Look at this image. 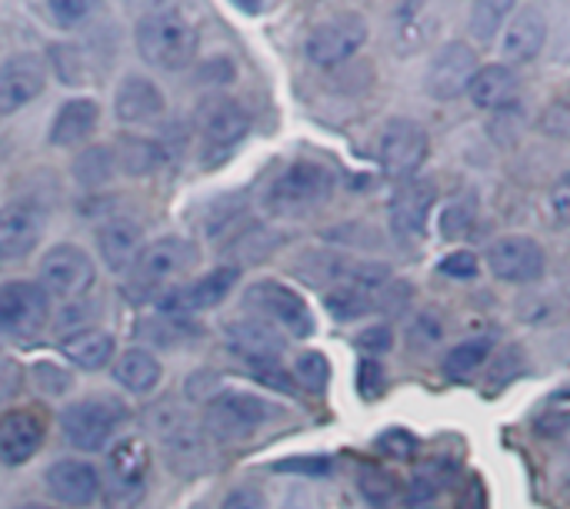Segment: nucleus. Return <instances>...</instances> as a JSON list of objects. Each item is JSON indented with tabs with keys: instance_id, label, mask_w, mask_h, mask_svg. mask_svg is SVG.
<instances>
[{
	"instance_id": "obj_6",
	"label": "nucleus",
	"mask_w": 570,
	"mask_h": 509,
	"mask_svg": "<svg viewBox=\"0 0 570 509\" xmlns=\"http://www.w3.org/2000/svg\"><path fill=\"white\" fill-rule=\"evenodd\" d=\"M274 417V407L254 393H220L210 400L207 407V430L214 440L220 443H230V440H244L250 437L254 430H261L267 420Z\"/></svg>"
},
{
	"instance_id": "obj_16",
	"label": "nucleus",
	"mask_w": 570,
	"mask_h": 509,
	"mask_svg": "<svg viewBox=\"0 0 570 509\" xmlns=\"http://www.w3.org/2000/svg\"><path fill=\"white\" fill-rule=\"evenodd\" d=\"M150 470V450L137 437H124L107 453V490L117 500H137Z\"/></svg>"
},
{
	"instance_id": "obj_5",
	"label": "nucleus",
	"mask_w": 570,
	"mask_h": 509,
	"mask_svg": "<svg viewBox=\"0 0 570 509\" xmlns=\"http://www.w3.org/2000/svg\"><path fill=\"white\" fill-rule=\"evenodd\" d=\"M124 420H127V410H124L120 400H114V397H87V400L70 403L60 413V430H63L70 447H77L83 453H97L114 440V433L120 430Z\"/></svg>"
},
{
	"instance_id": "obj_8",
	"label": "nucleus",
	"mask_w": 570,
	"mask_h": 509,
	"mask_svg": "<svg viewBox=\"0 0 570 509\" xmlns=\"http://www.w3.org/2000/svg\"><path fill=\"white\" fill-rule=\"evenodd\" d=\"M244 307L254 310L264 323L271 320V323L284 327V330L294 333V337H311V330H314V317H311L304 297L294 293L291 287L277 283V280H261V283H254V287L244 293Z\"/></svg>"
},
{
	"instance_id": "obj_17",
	"label": "nucleus",
	"mask_w": 570,
	"mask_h": 509,
	"mask_svg": "<svg viewBox=\"0 0 570 509\" xmlns=\"http://www.w3.org/2000/svg\"><path fill=\"white\" fill-rule=\"evenodd\" d=\"M250 117L230 97H210L197 110V130L210 147H234L247 137Z\"/></svg>"
},
{
	"instance_id": "obj_19",
	"label": "nucleus",
	"mask_w": 570,
	"mask_h": 509,
	"mask_svg": "<svg viewBox=\"0 0 570 509\" xmlns=\"http://www.w3.org/2000/svg\"><path fill=\"white\" fill-rule=\"evenodd\" d=\"M167 100H164V90L150 80V77H140V73H130L120 80L117 93H114V113L120 123H154L160 113H164Z\"/></svg>"
},
{
	"instance_id": "obj_37",
	"label": "nucleus",
	"mask_w": 570,
	"mask_h": 509,
	"mask_svg": "<svg viewBox=\"0 0 570 509\" xmlns=\"http://www.w3.org/2000/svg\"><path fill=\"white\" fill-rule=\"evenodd\" d=\"M124 150L127 153H117V157H120V167L127 173H147L160 160V150L154 143H147V140H124Z\"/></svg>"
},
{
	"instance_id": "obj_25",
	"label": "nucleus",
	"mask_w": 570,
	"mask_h": 509,
	"mask_svg": "<svg viewBox=\"0 0 570 509\" xmlns=\"http://www.w3.org/2000/svg\"><path fill=\"white\" fill-rule=\"evenodd\" d=\"M97 247H100L104 263L120 273V270L134 267V260L140 257V250H144V227L134 223V220H110V223L100 227Z\"/></svg>"
},
{
	"instance_id": "obj_7",
	"label": "nucleus",
	"mask_w": 570,
	"mask_h": 509,
	"mask_svg": "<svg viewBox=\"0 0 570 509\" xmlns=\"http://www.w3.org/2000/svg\"><path fill=\"white\" fill-rule=\"evenodd\" d=\"M94 287V260L73 247L57 243L40 260V290L53 300H77Z\"/></svg>"
},
{
	"instance_id": "obj_1",
	"label": "nucleus",
	"mask_w": 570,
	"mask_h": 509,
	"mask_svg": "<svg viewBox=\"0 0 570 509\" xmlns=\"http://www.w3.org/2000/svg\"><path fill=\"white\" fill-rule=\"evenodd\" d=\"M197 23L170 3L150 7L137 20V50L157 70H184L197 53Z\"/></svg>"
},
{
	"instance_id": "obj_28",
	"label": "nucleus",
	"mask_w": 570,
	"mask_h": 509,
	"mask_svg": "<svg viewBox=\"0 0 570 509\" xmlns=\"http://www.w3.org/2000/svg\"><path fill=\"white\" fill-rule=\"evenodd\" d=\"M60 353L80 370H104L114 360V337L107 330H77L60 340Z\"/></svg>"
},
{
	"instance_id": "obj_47",
	"label": "nucleus",
	"mask_w": 570,
	"mask_h": 509,
	"mask_svg": "<svg viewBox=\"0 0 570 509\" xmlns=\"http://www.w3.org/2000/svg\"><path fill=\"white\" fill-rule=\"evenodd\" d=\"M220 509H264V500H261L257 493H250V490H237V493H230V497L224 500V507Z\"/></svg>"
},
{
	"instance_id": "obj_48",
	"label": "nucleus",
	"mask_w": 570,
	"mask_h": 509,
	"mask_svg": "<svg viewBox=\"0 0 570 509\" xmlns=\"http://www.w3.org/2000/svg\"><path fill=\"white\" fill-rule=\"evenodd\" d=\"M544 123H551V130H561V127H570V100H561L554 107L551 117H544Z\"/></svg>"
},
{
	"instance_id": "obj_33",
	"label": "nucleus",
	"mask_w": 570,
	"mask_h": 509,
	"mask_svg": "<svg viewBox=\"0 0 570 509\" xmlns=\"http://www.w3.org/2000/svg\"><path fill=\"white\" fill-rule=\"evenodd\" d=\"M514 10V3L508 0H484V3H474L471 7V33L478 40H494V33L501 30L504 17Z\"/></svg>"
},
{
	"instance_id": "obj_13",
	"label": "nucleus",
	"mask_w": 570,
	"mask_h": 509,
	"mask_svg": "<svg viewBox=\"0 0 570 509\" xmlns=\"http://www.w3.org/2000/svg\"><path fill=\"white\" fill-rule=\"evenodd\" d=\"M478 53L464 43V40H451L444 43L434 57H431V67H428V93L434 100H454L461 97L474 73H478Z\"/></svg>"
},
{
	"instance_id": "obj_18",
	"label": "nucleus",
	"mask_w": 570,
	"mask_h": 509,
	"mask_svg": "<svg viewBox=\"0 0 570 509\" xmlns=\"http://www.w3.org/2000/svg\"><path fill=\"white\" fill-rule=\"evenodd\" d=\"M43 443V420L40 413L20 407L0 417V463L20 467L27 463Z\"/></svg>"
},
{
	"instance_id": "obj_26",
	"label": "nucleus",
	"mask_w": 570,
	"mask_h": 509,
	"mask_svg": "<svg viewBox=\"0 0 570 509\" xmlns=\"http://www.w3.org/2000/svg\"><path fill=\"white\" fill-rule=\"evenodd\" d=\"M97 120H100L97 100H90V97H73V100H67V103L57 110V117H53V123H50V143H53V147H77V143H83V140L94 133Z\"/></svg>"
},
{
	"instance_id": "obj_43",
	"label": "nucleus",
	"mask_w": 570,
	"mask_h": 509,
	"mask_svg": "<svg viewBox=\"0 0 570 509\" xmlns=\"http://www.w3.org/2000/svg\"><path fill=\"white\" fill-rule=\"evenodd\" d=\"M277 470H294V473H307V477H327L331 473V460L327 457H297V460L277 463Z\"/></svg>"
},
{
	"instance_id": "obj_45",
	"label": "nucleus",
	"mask_w": 570,
	"mask_h": 509,
	"mask_svg": "<svg viewBox=\"0 0 570 509\" xmlns=\"http://www.w3.org/2000/svg\"><path fill=\"white\" fill-rule=\"evenodd\" d=\"M250 370H254V377H257L261 383H267V387H277V390H291V387H294L291 377L281 370V363H250Z\"/></svg>"
},
{
	"instance_id": "obj_36",
	"label": "nucleus",
	"mask_w": 570,
	"mask_h": 509,
	"mask_svg": "<svg viewBox=\"0 0 570 509\" xmlns=\"http://www.w3.org/2000/svg\"><path fill=\"white\" fill-rule=\"evenodd\" d=\"M294 377H297V383L304 390L321 393L327 387V380H331V367H327V360L321 353H301L297 363H294Z\"/></svg>"
},
{
	"instance_id": "obj_24",
	"label": "nucleus",
	"mask_w": 570,
	"mask_h": 509,
	"mask_svg": "<svg viewBox=\"0 0 570 509\" xmlns=\"http://www.w3.org/2000/svg\"><path fill=\"white\" fill-rule=\"evenodd\" d=\"M227 340L234 353H240L247 363H277L284 353V340L264 323V320H237L227 327Z\"/></svg>"
},
{
	"instance_id": "obj_30",
	"label": "nucleus",
	"mask_w": 570,
	"mask_h": 509,
	"mask_svg": "<svg viewBox=\"0 0 570 509\" xmlns=\"http://www.w3.org/2000/svg\"><path fill=\"white\" fill-rule=\"evenodd\" d=\"M474 220H478V197H474V190H461L441 207L438 230L444 240H458V237H468Z\"/></svg>"
},
{
	"instance_id": "obj_10",
	"label": "nucleus",
	"mask_w": 570,
	"mask_h": 509,
	"mask_svg": "<svg viewBox=\"0 0 570 509\" xmlns=\"http://www.w3.org/2000/svg\"><path fill=\"white\" fill-rule=\"evenodd\" d=\"M50 317V297L40 283L10 280L0 283V333L10 337H33Z\"/></svg>"
},
{
	"instance_id": "obj_38",
	"label": "nucleus",
	"mask_w": 570,
	"mask_h": 509,
	"mask_svg": "<svg viewBox=\"0 0 570 509\" xmlns=\"http://www.w3.org/2000/svg\"><path fill=\"white\" fill-rule=\"evenodd\" d=\"M43 10H47V17H50V23L53 27H77V23H83V17L90 13V3H77V0H53V3H43Z\"/></svg>"
},
{
	"instance_id": "obj_2",
	"label": "nucleus",
	"mask_w": 570,
	"mask_h": 509,
	"mask_svg": "<svg viewBox=\"0 0 570 509\" xmlns=\"http://www.w3.org/2000/svg\"><path fill=\"white\" fill-rule=\"evenodd\" d=\"M331 193H334V173L314 160H297L271 183L267 207L271 213H281V217H301L327 203Z\"/></svg>"
},
{
	"instance_id": "obj_34",
	"label": "nucleus",
	"mask_w": 570,
	"mask_h": 509,
	"mask_svg": "<svg viewBox=\"0 0 570 509\" xmlns=\"http://www.w3.org/2000/svg\"><path fill=\"white\" fill-rule=\"evenodd\" d=\"M73 173H77V180L87 183V187L104 183V180H110V173H114V153H110L107 147H94V150H87V153L77 157Z\"/></svg>"
},
{
	"instance_id": "obj_40",
	"label": "nucleus",
	"mask_w": 570,
	"mask_h": 509,
	"mask_svg": "<svg viewBox=\"0 0 570 509\" xmlns=\"http://www.w3.org/2000/svg\"><path fill=\"white\" fill-rule=\"evenodd\" d=\"M441 273H448L454 280H471V277H478V257L468 250H458V253L441 260Z\"/></svg>"
},
{
	"instance_id": "obj_39",
	"label": "nucleus",
	"mask_w": 570,
	"mask_h": 509,
	"mask_svg": "<svg viewBox=\"0 0 570 509\" xmlns=\"http://www.w3.org/2000/svg\"><path fill=\"white\" fill-rule=\"evenodd\" d=\"M548 207H551V213H554L558 223L570 227V173H561L554 180V187L548 193Z\"/></svg>"
},
{
	"instance_id": "obj_49",
	"label": "nucleus",
	"mask_w": 570,
	"mask_h": 509,
	"mask_svg": "<svg viewBox=\"0 0 570 509\" xmlns=\"http://www.w3.org/2000/svg\"><path fill=\"white\" fill-rule=\"evenodd\" d=\"M281 509H321V507H317V500H314L311 493H291Z\"/></svg>"
},
{
	"instance_id": "obj_22",
	"label": "nucleus",
	"mask_w": 570,
	"mask_h": 509,
	"mask_svg": "<svg viewBox=\"0 0 570 509\" xmlns=\"http://www.w3.org/2000/svg\"><path fill=\"white\" fill-rule=\"evenodd\" d=\"M47 490L67 507H87L100 493V473L83 460H60L47 470Z\"/></svg>"
},
{
	"instance_id": "obj_41",
	"label": "nucleus",
	"mask_w": 570,
	"mask_h": 509,
	"mask_svg": "<svg viewBox=\"0 0 570 509\" xmlns=\"http://www.w3.org/2000/svg\"><path fill=\"white\" fill-rule=\"evenodd\" d=\"M384 367L381 363H374V360H364L361 363V370H357V387H361V393L367 397V400H377L381 397V390H384Z\"/></svg>"
},
{
	"instance_id": "obj_44",
	"label": "nucleus",
	"mask_w": 570,
	"mask_h": 509,
	"mask_svg": "<svg viewBox=\"0 0 570 509\" xmlns=\"http://www.w3.org/2000/svg\"><path fill=\"white\" fill-rule=\"evenodd\" d=\"M391 343H394L391 327H371V330H364V333L357 337V347L367 350V353H387Z\"/></svg>"
},
{
	"instance_id": "obj_9",
	"label": "nucleus",
	"mask_w": 570,
	"mask_h": 509,
	"mask_svg": "<svg viewBox=\"0 0 570 509\" xmlns=\"http://www.w3.org/2000/svg\"><path fill=\"white\" fill-rule=\"evenodd\" d=\"M367 40V20L361 13H337L321 20L311 33H307V57L317 67H334L344 63L347 57H354Z\"/></svg>"
},
{
	"instance_id": "obj_27",
	"label": "nucleus",
	"mask_w": 570,
	"mask_h": 509,
	"mask_svg": "<svg viewBox=\"0 0 570 509\" xmlns=\"http://www.w3.org/2000/svg\"><path fill=\"white\" fill-rule=\"evenodd\" d=\"M518 87H521V80H518V73L508 63H491V67H481L474 73L468 93H471V100L478 107L501 110V107H508L518 97Z\"/></svg>"
},
{
	"instance_id": "obj_42",
	"label": "nucleus",
	"mask_w": 570,
	"mask_h": 509,
	"mask_svg": "<svg viewBox=\"0 0 570 509\" xmlns=\"http://www.w3.org/2000/svg\"><path fill=\"white\" fill-rule=\"evenodd\" d=\"M381 450H384L387 457L411 460V457H414V450H417V440H414L411 433H404V430H391V433H384V437H381Z\"/></svg>"
},
{
	"instance_id": "obj_15",
	"label": "nucleus",
	"mask_w": 570,
	"mask_h": 509,
	"mask_svg": "<svg viewBox=\"0 0 570 509\" xmlns=\"http://www.w3.org/2000/svg\"><path fill=\"white\" fill-rule=\"evenodd\" d=\"M47 87V67L37 53H17L0 63V117L17 113Z\"/></svg>"
},
{
	"instance_id": "obj_29",
	"label": "nucleus",
	"mask_w": 570,
	"mask_h": 509,
	"mask_svg": "<svg viewBox=\"0 0 570 509\" xmlns=\"http://www.w3.org/2000/svg\"><path fill=\"white\" fill-rule=\"evenodd\" d=\"M114 380L130 393H147L160 383V363L150 350L130 347L114 360Z\"/></svg>"
},
{
	"instance_id": "obj_46",
	"label": "nucleus",
	"mask_w": 570,
	"mask_h": 509,
	"mask_svg": "<svg viewBox=\"0 0 570 509\" xmlns=\"http://www.w3.org/2000/svg\"><path fill=\"white\" fill-rule=\"evenodd\" d=\"M434 497H438L434 483H428V480L421 477V480H414V487H411V493H407V507L411 509L431 507V503H434Z\"/></svg>"
},
{
	"instance_id": "obj_21",
	"label": "nucleus",
	"mask_w": 570,
	"mask_h": 509,
	"mask_svg": "<svg viewBox=\"0 0 570 509\" xmlns=\"http://www.w3.org/2000/svg\"><path fill=\"white\" fill-rule=\"evenodd\" d=\"M434 210V183L407 180L391 200V227L397 237H424Z\"/></svg>"
},
{
	"instance_id": "obj_12",
	"label": "nucleus",
	"mask_w": 570,
	"mask_h": 509,
	"mask_svg": "<svg viewBox=\"0 0 570 509\" xmlns=\"http://www.w3.org/2000/svg\"><path fill=\"white\" fill-rule=\"evenodd\" d=\"M240 280V270L237 267H217L164 297H157V307L164 310V317H184V313H200V310H210L217 307Z\"/></svg>"
},
{
	"instance_id": "obj_32",
	"label": "nucleus",
	"mask_w": 570,
	"mask_h": 509,
	"mask_svg": "<svg viewBox=\"0 0 570 509\" xmlns=\"http://www.w3.org/2000/svg\"><path fill=\"white\" fill-rule=\"evenodd\" d=\"M327 310H331L337 320H357V317H364L367 310H374V293L354 287V283H341L337 290L327 293Z\"/></svg>"
},
{
	"instance_id": "obj_14",
	"label": "nucleus",
	"mask_w": 570,
	"mask_h": 509,
	"mask_svg": "<svg viewBox=\"0 0 570 509\" xmlns=\"http://www.w3.org/2000/svg\"><path fill=\"white\" fill-rule=\"evenodd\" d=\"M488 267L504 283H534L544 277L548 257H544L541 243L531 237H504V240L491 243Z\"/></svg>"
},
{
	"instance_id": "obj_23",
	"label": "nucleus",
	"mask_w": 570,
	"mask_h": 509,
	"mask_svg": "<svg viewBox=\"0 0 570 509\" xmlns=\"http://www.w3.org/2000/svg\"><path fill=\"white\" fill-rule=\"evenodd\" d=\"M544 37H548V20L538 7H521L508 27H504V37H501V53L504 60L511 63H524V60H534L544 47Z\"/></svg>"
},
{
	"instance_id": "obj_31",
	"label": "nucleus",
	"mask_w": 570,
	"mask_h": 509,
	"mask_svg": "<svg viewBox=\"0 0 570 509\" xmlns=\"http://www.w3.org/2000/svg\"><path fill=\"white\" fill-rule=\"evenodd\" d=\"M491 357V340L488 337H474L461 347H454L444 360V373L451 380H464L468 373H474L478 367H484V360Z\"/></svg>"
},
{
	"instance_id": "obj_11",
	"label": "nucleus",
	"mask_w": 570,
	"mask_h": 509,
	"mask_svg": "<svg viewBox=\"0 0 570 509\" xmlns=\"http://www.w3.org/2000/svg\"><path fill=\"white\" fill-rule=\"evenodd\" d=\"M377 160L391 177H411L428 160V133L417 120L394 117L377 143Z\"/></svg>"
},
{
	"instance_id": "obj_35",
	"label": "nucleus",
	"mask_w": 570,
	"mask_h": 509,
	"mask_svg": "<svg viewBox=\"0 0 570 509\" xmlns=\"http://www.w3.org/2000/svg\"><path fill=\"white\" fill-rule=\"evenodd\" d=\"M357 487H361V493H364V500L371 507L384 509L397 500V480L391 473H384V470H364L357 477Z\"/></svg>"
},
{
	"instance_id": "obj_50",
	"label": "nucleus",
	"mask_w": 570,
	"mask_h": 509,
	"mask_svg": "<svg viewBox=\"0 0 570 509\" xmlns=\"http://www.w3.org/2000/svg\"><path fill=\"white\" fill-rule=\"evenodd\" d=\"M13 509H53V507H43V503H23V507H13Z\"/></svg>"
},
{
	"instance_id": "obj_4",
	"label": "nucleus",
	"mask_w": 570,
	"mask_h": 509,
	"mask_svg": "<svg viewBox=\"0 0 570 509\" xmlns=\"http://www.w3.org/2000/svg\"><path fill=\"white\" fill-rule=\"evenodd\" d=\"M150 427L157 430V437L167 443V460L180 477H197L210 467V443L204 437V430L194 423V417L174 403H164L154 410Z\"/></svg>"
},
{
	"instance_id": "obj_3",
	"label": "nucleus",
	"mask_w": 570,
	"mask_h": 509,
	"mask_svg": "<svg viewBox=\"0 0 570 509\" xmlns=\"http://www.w3.org/2000/svg\"><path fill=\"white\" fill-rule=\"evenodd\" d=\"M197 257H200L197 243L187 237H164V240L147 243L130 267V290L127 293L137 300L157 293L160 287H167L170 280L187 273L197 263Z\"/></svg>"
},
{
	"instance_id": "obj_20",
	"label": "nucleus",
	"mask_w": 570,
	"mask_h": 509,
	"mask_svg": "<svg viewBox=\"0 0 570 509\" xmlns=\"http://www.w3.org/2000/svg\"><path fill=\"white\" fill-rule=\"evenodd\" d=\"M43 230V213L33 203H7L0 207V260L27 257Z\"/></svg>"
}]
</instances>
